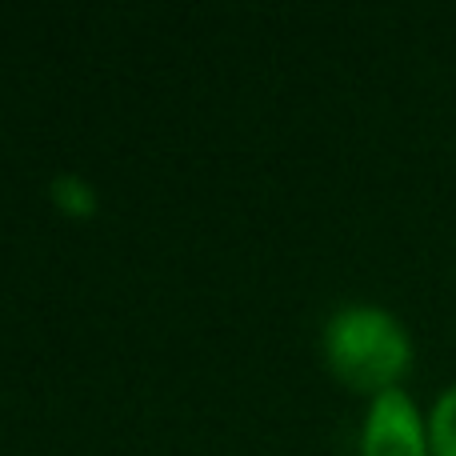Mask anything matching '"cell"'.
<instances>
[{
	"instance_id": "3",
	"label": "cell",
	"mask_w": 456,
	"mask_h": 456,
	"mask_svg": "<svg viewBox=\"0 0 456 456\" xmlns=\"http://www.w3.org/2000/svg\"><path fill=\"white\" fill-rule=\"evenodd\" d=\"M428 449L433 456H456V385L436 401L428 417Z\"/></svg>"
},
{
	"instance_id": "1",
	"label": "cell",
	"mask_w": 456,
	"mask_h": 456,
	"mask_svg": "<svg viewBox=\"0 0 456 456\" xmlns=\"http://www.w3.org/2000/svg\"><path fill=\"white\" fill-rule=\"evenodd\" d=\"M329 364L356 393H388L396 388L401 372L409 369L412 348L401 321L377 305H348L332 313L324 329Z\"/></svg>"
},
{
	"instance_id": "2",
	"label": "cell",
	"mask_w": 456,
	"mask_h": 456,
	"mask_svg": "<svg viewBox=\"0 0 456 456\" xmlns=\"http://www.w3.org/2000/svg\"><path fill=\"white\" fill-rule=\"evenodd\" d=\"M361 456H428L420 412L401 388L372 396L361 433Z\"/></svg>"
},
{
	"instance_id": "4",
	"label": "cell",
	"mask_w": 456,
	"mask_h": 456,
	"mask_svg": "<svg viewBox=\"0 0 456 456\" xmlns=\"http://www.w3.org/2000/svg\"><path fill=\"white\" fill-rule=\"evenodd\" d=\"M53 200L72 216H88L96 208L93 189H88L80 176H61V181H53Z\"/></svg>"
}]
</instances>
